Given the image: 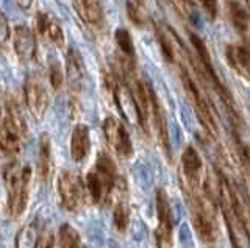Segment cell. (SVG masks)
<instances>
[{"label": "cell", "instance_id": "obj_1", "mask_svg": "<svg viewBox=\"0 0 250 248\" xmlns=\"http://www.w3.org/2000/svg\"><path fill=\"white\" fill-rule=\"evenodd\" d=\"M58 195L67 211H77L83 205V184L70 172H62L58 178Z\"/></svg>", "mask_w": 250, "mask_h": 248}, {"label": "cell", "instance_id": "obj_2", "mask_svg": "<svg viewBox=\"0 0 250 248\" xmlns=\"http://www.w3.org/2000/svg\"><path fill=\"white\" fill-rule=\"evenodd\" d=\"M189 206L192 214V225L197 231L199 237L203 242H213L214 240V225L211 220V215L208 214L202 198L197 195V192L189 191Z\"/></svg>", "mask_w": 250, "mask_h": 248}, {"label": "cell", "instance_id": "obj_3", "mask_svg": "<svg viewBox=\"0 0 250 248\" xmlns=\"http://www.w3.org/2000/svg\"><path fill=\"white\" fill-rule=\"evenodd\" d=\"M104 133L108 144L113 147L114 152L122 158H130L133 153V145L130 136L122 123L114 117H106L104 120Z\"/></svg>", "mask_w": 250, "mask_h": 248}, {"label": "cell", "instance_id": "obj_4", "mask_svg": "<svg viewBox=\"0 0 250 248\" xmlns=\"http://www.w3.org/2000/svg\"><path fill=\"white\" fill-rule=\"evenodd\" d=\"M222 212L225 217L227 227H229L233 248H250V234L247 229V223L241 219V215L234 209V197H233V205L224 206Z\"/></svg>", "mask_w": 250, "mask_h": 248}, {"label": "cell", "instance_id": "obj_5", "mask_svg": "<svg viewBox=\"0 0 250 248\" xmlns=\"http://www.w3.org/2000/svg\"><path fill=\"white\" fill-rule=\"evenodd\" d=\"M23 92H25V103L30 114L36 120H41L45 115L47 106H49V95H47L44 86L35 78H28L25 81Z\"/></svg>", "mask_w": 250, "mask_h": 248}, {"label": "cell", "instance_id": "obj_6", "mask_svg": "<svg viewBox=\"0 0 250 248\" xmlns=\"http://www.w3.org/2000/svg\"><path fill=\"white\" fill-rule=\"evenodd\" d=\"M182 167L186 176V183L189 186L191 192H197L200 186V175H202V159L200 154L194 147H186L182 154Z\"/></svg>", "mask_w": 250, "mask_h": 248}, {"label": "cell", "instance_id": "obj_7", "mask_svg": "<svg viewBox=\"0 0 250 248\" xmlns=\"http://www.w3.org/2000/svg\"><path fill=\"white\" fill-rule=\"evenodd\" d=\"M13 45L22 61H30L35 58L36 53V39L33 32L25 25H18L13 32Z\"/></svg>", "mask_w": 250, "mask_h": 248}, {"label": "cell", "instance_id": "obj_8", "mask_svg": "<svg viewBox=\"0 0 250 248\" xmlns=\"http://www.w3.org/2000/svg\"><path fill=\"white\" fill-rule=\"evenodd\" d=\"M113 89H114V100L117 103V108H119V111L122 113L124 117L127 119L130 123H135V122L141 123L138 105H136L135 95L131 94V91L122 83L114 84Z\"/></svg>", "mask_w": 250, "mask_h": 248}, {"label": "cell", "instance_id": "obj_9", "mask_svg": "<svg viewBox=\"0 0 250 248\" xmlns=\"http://www.w3.org/2000/svg\"><path fill=\"white\" fill-rule=\"evenodd\" d=\"M156 217H158V228H156V234H167L172 236V229H174V222H172V211L170 203L163 189L156 191Z\"/></svg>", "mask_w": 250, "mask_h": 248}, {"label": "cell", "instance_id": "obj_10", "mask_svg": "<svg viewBox=\"0 0 250 248\" xmlns=\"http://www.w3.org/2000/svg\"><path fill=\"white\" fill-rule=\"evenodd\" d=\"M91 149L89 128L86 125H77L70 136V156L75 162L83 161Z\"/></svg>", "mask_w": 250, "mask_h": 248}, {"label": "cell", "instance_id": "obj_11", "mask_svg": "<svg viewBox=\"0 0 250 248\" xmlns=\"http://www.w3.org/2000/svg\"><path fill=\"white\" fill-rule=\"evenodd\" d=\"M23 134L21 131L13 127L6 119L0 123V150H2L8 156L18 154L21 150V137Z\"/></svg>", "mask_w": 250, "mask_h": 248}, {"label": "cell", "instance_id": "obj_12", "mask_svg": "<svg viewBox=\"0 0 250 248\" xmlns=\"http://www.w3.org/2000/svg\"><path fill=\"white\" fill-rule=\"evenodd\" d=\"M96 173L99 175L100 181L104 183V188H105V192L106 195L109 192H111V189L116 186L117 183V172H116V166L113 159L108 156V154L105 153H100L97 156V162H96ZM105 195V197H106Z\"/></svg>", "mask_w": 250, "mask_h": 248}, {"label": "cell", "instance_id": "obj_13", "mask_svg": "<svg viewBox=\"0 0 250 248\" xmlns=\"http://www.w3.org/2000/svg\"><path fill=\"white\" fill-rule=\"evenodd\" d=\"M42 225L38 219L31 220L16 236V248H38L42 239Z\"/></svg>", "mask_w": 250, "mask_h": 248}, {"label": "cell", "instance_id": "obj_14", "mask_svg": "<svg viewBox=\"0 0 250 248\" xmlns=\"http://www.w3.org/2000/svg\"><path fill=\"white\" fill-rule=\"evenodd\" d=\"M150 103H152V117L155 122V128L156 133H158V139L163 144V147L166 149V152H169V133H167V122H166V115H164L163 108L156 98L155 92L150 88Z\"/></svg>", "mask_w": 250, "mask_h": 248}, {"label": "cell", "instance_id": "obj_15", "mask_svg": "<svg viewBox=\"0 0 250 248\" xmlns=\"http://www.w3.org/2000/svg\"><path fill=\"white\" fill-rule=\"evenodd\" d=\"M75 10L80 18L91 25H99L104 20V10L99 0H74Z\"/></svg>", "mask_w": 250, "mask_h": 248}, {"label": "cell", "instance_id": "obj_16", "mask_svg": "<svg viewBox=\"0 0 250 248\" xmlns=\"http://www.w3.org/2000/svg\"><path fill=\"white\" fill-rule=\"evenodd\" d=\"M227 59L238 74L250 78V52L242 47H227Z\"/></svg>", "mask_w": 250, "mask_h": 248}, {"label": "cell", "instance_id": "obj_17", "mask_svg": "<svg viewBox=\"0 0 250 248\" xmlns=\"http://www.w3.org/2000/svg\"><path fill=\"white\" fill-rule=\"evenodd\" d=\"M39 175L42 181H47L50 178L52 172V147H50V137L45 133L39 137V161H38Z\"/></svg>", "mask_w": 250, "mask_h": 248}, {"label": "cell", "instance_id": "obj_18", "mask_svg": "<svg viewBox=\"0 0 250 248\" xmlns=\"http://www.w3.org/2000/svg\"><path fill=\"white\" fill-rule=\"evenodd\" d=\"M28 203V184L21 186L19 189L8 192V212L11 217L18 219L23 214Z\"/></svg>", "mask_w": 250, "mask_h": 248}, {"label": "cell", "instance_id": "obj_19", "mask_svg": "<svg viewBox=\"0 0 250 248\" xmlns=\"http://www.w3.org/2000/svg\"><path fill=\"white\" fill-rule=\"evenodd\" d=\"M66 69H67V76L70 84L74 86H80V83L83 80V61L80 53H78L75 49L70 47L67 52V58H66Z\"/></svg>", "mask_w": 250, "mask_h": 248}, {"label": "cell", "instance_id": "obj_20", "mask_svg": "<svg viewBox=\"0 0 250 248\" xmlns=\"http://www.w3.org/2000/svg\"><path fill=\"white\" fill-rule=\"evenodd\" d=\"M58 242L60 248H80V234L74 227L64 223L58 231Z\"/></svg>", "mask_w": 250, "mask_h": 248}, {"label": "cell", "instance_id": "obj_21", "mask_svg": "<svg viewBox=\"0 0 250 248\" xmlns=\"http://www.w3.org/2000/svg\"><path fill=\"white\" fill-rule=\"evenodd\" d=\"M230 16H231V20H233V25L236 27L238 32H247L249 28V14L247 11L242 8V6L234 2V0H231L230 2Z\"/></svg>", "mask_w": 250, "mask_h": 248}, {"label": "cell", "instance_id": "obj_22", "mask_svg": "<svg viewBox=\"0 0 250 248\" xmlns=\"http://www.w3.org/2000/svg\"><path fill=\"white\" fill-rule=\"evenodd\" d=\"M86 188H88V193L92 198V201H102V198L105 197V188L104 183L100 181V178L96 172H89L86 175Z\"/></svg>", "mask_w": 250, "mask_h": 248}, {"label": "cell", "instance_id": "obj_23", "mask_svg": "<svg viewBox=\"0 0 250 248\" xmlns=\"http://www.w3.org/2000/svg\"><path fill=\"white\" fill-rule=\"evenodd\" d=\"M114 39H116V44L119 50L124 53L125 57H133L135 55V44H133V39L130 33L127 32L125 28H117L116 33H114Z\"/></svg>", "mask_w": 250, "mask_h": 248}, {"label": "cell", "instance_id": "obj_24", "mask_svg": "<svg viewBox=\"0 0 250 248\" xmlns=\"http://www.w3.org/2000/svg\"><path fill=\"white\" fill-rule=\"evenodd\" d=\"M113 219H114V225L116 228L119 231H125V228L128 227V208L124 201H119L114 208V214H113Z\"/></svg>", "mask_w": 250, "mask_h": 248}, {"label": "cell", "instance_id": "obj_25", "mask_svg": "<svg viewBox=\"0 0 250 248\" xmlns=\"http://www.w3.org/2000/svg\"><path fill=\"white\" fill-rule=\"evenodd\" d=\"M45 33L49 35L50 39L57 44V45H61L64 44V33H62V28H61V24L57 20V19H52L49 18V22H47V30Z\"/></svg>", "mask_w": 250, "mask_h": 248}, {"label": "cell", "instance_id": "obj_26", "mask_svg": "<svg viewBox=\"0 0 250 248\" xmlns=\"http://www.w3.org/2000/svg\"><path fill=\"white\" fill-rule=\"evenodd\" d=\"M127 13H128V18L130 20L133 22L135 25L141 27L144 24V18H143V14H141L139 11V3H133V2H128L127 3Z\"/></svg>", "mask_w": 250, "mask_h": 248}, {"label": "cell", "instance_id": "obj_27", "mask_svg": "<svg viewBox=\"0 0 250 248\" xmlns=\"http://www.w3.org/2000/svg\"><path fill=\"white\" fill-rule=\"evenodd\" d=\"M49 80L53 89H60L62 84V74L57 64H52L49 69Z\"/></svg>", "mask_w": 250, "mask_h": 248}, {"label": "cell", "instance_id": "obj_28", "mask_svg": "<svg viewBox=\"0 0 250 248\" xmlns=\"http://www.w3.org/2000/svg\"><path fill=\"white\" fill-rule=\"evenodd\" d=\"M8 39H10V25L5 14L0 11V45H3Z\"/></svg>", "mask_w": 250, "mask_h": 248}, {"label": "cell", "instance_id": "obj_29", "mask_svg": "<svg viewBox=\"0 0 250 248\" xmlns=\"http://www.w3.org/2000/svg\"><path fill=\"white\" fill-rule=\"evenodd\" d=\"M200 3L205 10L207 16L209 20L216 19V14H217V0H200Z\"/></svg>", "mask_w": 250, "mask_h": 248}, {"label": "cell", "instance_id": "obj_30", "mask_svg": "<svg viewBox=\"0 0 250 248\" xmlns=\"http://www.w3.org/2000/svg\"><path fill=\"white\" fill-rule=\"evenodd\" d=\"M239 156H241L242 167H244L247 176L250 178V147H247V145H241V147H239Z\"/></svg>", "mask_w": 250, "mask_h": 248}, {"label": "cell", "instance_id": "obj_31", "mask_svg": "<svg viewBox=\"0 0 250 248\" xmlns=\"http://www.w3.org/2000/svg\"><path fill=\"white\" fill-rule=\"evenodd\" d=\"M158 39H160V45H161V50H163L164 58H166L169 63H172V61H174V52H172V47H170L169 41L163 35H158Z\"/></svg>", "mask_w": 250, "mask_h": 248}, {"label": "cell", "instance_id": "obj_32", "mask_svg": "<svg viewBox=\"0 0 250 248\" xmlns=\"http://www.w3.org/2000/svg\"><path fill=\"white\" fill-rule=\"evenodd\" d=\"M47 22H49V16H47V14L39 13V14H38V18H36V27H38V30H39L41 33H45V30H47Z\"/></svg>", "mask_w": 250, "mask_h": 248}, {"label": "cell", "instance_id": "obj_33", "mask_svg": "<svg viewBox=\"0 0 250 248\" xmlns=\"http://www.w3.org/2000/svg\"><path fill=\"white\" fill-rule=\"evenodd\" d=\"M38 248H55V239H53V234L49 232L44 239H41V242H39V247Z\"/></svg>", "mask_w": 250, "mask_h": 248}, {"label": "cell", "instance_id": "obj_34", "mask_svg": "<svg viewBox=\"0 0 250 248\" xmlns=\"http://www.w3.org/2000/svg\"><path fill=\"white\" fill-rule=\"evenodd\" d=\"M16 3L19 5V8L28 10V8H31V5H33V0H16Z\"/></svg>", "mask_w": 250, "mask_h": 248}, {"label": "cell", "instance_id": "obj_35", "mask_svg": "<svg viewBox=\"0 0 250 248\" xmlns=\"http://www.w3.org/2000/svg\"><path fill=\"white\" fill-rule=\"evenodd\" d=\"M0 122H2V108H0Z\"/></svg>", "mask_w": 250, "mask_h": 248}, {"label": "cell", "instance_id": "obj_36", "mask_svg": "<svg viewBox=\"0 0 250 248\" xmlns=\"http://www.w3.org/2000/svg\"><path fill=\"white\" fill-rule=\"evenodd\" d=\"M143 2H144V0H136V3H139V5L143 3Z\"/></svg>", "mask_w": 250, "mask_h": 248}, {"label": "cell", "instance_id": "obj_37", "mask_svg": "<svg viewBox=\"0 0 250 248\" xmlns=\"http://www.w3.org/2000/svg\"><path fill=\"white\" fill-rule=\"evenodd\" d=\"M247 3H249V5H250V0H247Z\"/></svg>", "mask_w": 250, "mask_h": 248}]
</instances>
